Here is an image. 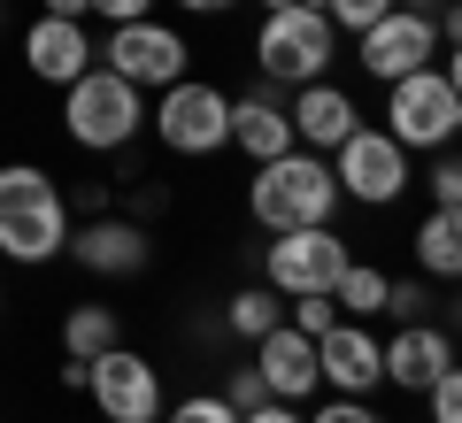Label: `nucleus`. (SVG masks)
Returning a JSON list of instances; mask_svg holds the SVG:
<instances>
[{
	"label": "nucleus",
	"instance_id": "4468645a",
	"mask_svg": "<svg viewBox=\"0 0 462 423\" xmlns=\"http://www.w3.org/2000/svg\"><path fill=\"white\" fill-rule=\"evenodd\" d=\"M378 370H385V385H401V392H424L431 377H447L455 370V339H447L439 324H401L393 339H378Z\"/></svg>",
	"mask_w": 462,
	"mask_h": 423
},
{
	"label": "nucleus",
	"instance_id": "f8f14e48",
	"mask_svg": "<svg viewBox=\"0 0 462 423\" xmlns=\"http://www.w3.org/2000/svg\"><path fill=\"white\" fill-rule=\"evenodd\" d=\"M78 270L93 277H139L154 262V239L147 224H132V216H85V224H69V246H62Z\"/></svg>",
	"mask_w": 462,
	"mask_h": 423
},
{
	"label": "nucleus",
	"instance_id": "a878e982",
	"mask_svg": "<svg viewBox=\"0 0 462 423\" xmlns=\"http://www.w3.org/2000/svg\"><path fill=\"white\" fill-rule=\"evenodd\" d=\"M162 423H239V416H231L224 392H185L178 408H162Z\"/></svg>",
	"mask_w": 462,
	"mask_h": 423
},
{
	"label": "nucleus",
	"instance_id": "c756f323",
	"mask_svg": "<svg viewBox=\"0 0 462 423\" xmlns=\"http://www.w3.org/2000/svg\"><path fill=\"white\" fill-rule=\"evenodd\" d=\"M424 400H431V423H462V377L447 370V377H431L424 385Z\"/></svg>",
	"mask_w": 462,
	"mask_h": 423
},
{
	"label": "nucleus",
	"instance_id": "ddd939ff",
	"mask_svg": "<svg viewBox=\"0 0 462 423\" xmlns=\"http://www.w3.org/2000/svg\"><path fill=\"white\" fill-rule=\"evenodd\" d=\"M316 377H324L331 392H355V400H370V392L385 385V370H378V331L370 324H331L324 339H316Z\"/></svg>",
	"mask_w": 462,
	"mask_h": 423
},
{
	"label": "nucleus",
	"instance_id": "9d476101",
	"mask_svg": "<svg viewBox=\"0 0 462 423\" xmlns=\"http://www.w3.org/2000/svg\"><path fill=\"white\" fill-rule=\"evenodd\" d=\"M85 400L108 423H162V370H154L139 346L116 339L108 354L85 362Z\"/></svg>",
	"mask_w": 462,
	"mask_h": 423
},
{
	"label": "nucleus",
	"instance_id": "b1692460",
	"mask_svg": "<svg viewBox=\"0 0 462 423\" xmlns=\"http://www.w3.org/2000/svg\"><path fill=\"white\" fill-rule=\"evenodd\" d=\"M424 193H431V208H462V162H455V147H439V154H431Z\"/></svg>",
	"mask_w": 462,
	"mask_h": 423
},
{
	"label": "nucleus",
	"instance_id": "4be33fe9",
	"mask_svg": "<svg viewBox=\"0 0 462 423\" xmlns=\"http://www.w3.org/2000/svg\"><path fill=\"white\" fill-rule=\"evenodd\" d=\"M224 324H231V339H263V331H278L285 324V300L270 293V285H239V293H231V308H224Z\"/></svg>",
	"mask_w": 462,
	"mask_h": 423
},
{
	"label": "nucleus",
	"instance_id": "393cba45",
	"mask_svg": "<svg viewBox=\"0 0 462 423\" xmlns=\"http://www.w3.org/2000/svg\"><path fill=\"white\" fill-rule=\"evenodd\" d=\"M285 324L309 331V339H324V331L339 324V308H331V293H300V300H285Z\"/></svg>",
	"mask_w": 462,
	"mask_h": 423
},
{
	"label": "nucleus",
	"instance_id": "423d86ee",
	"mask_svg": "<svg viewBox=\"0 0 462 423\" xmlns=\"http://www.w3.org/2000/svg\"><path fill=\"white\" fill-rule=\"evenodd\" d=\"M331 54H339V32H331L324 8H270L263 32H254V69H263L270 85H316L331 69Z\"/></svg>",
	"mask_w": 462,
	"mask_h": 423
},
{
	"label": "nucleus",
	"instance_id": "2eb2a0df",
	"mask_svg": "<svg viewBox=\"0 0 462 423\" xmlns=\"http://www.w3.org/2000/svg\"><path fill=\"white\" fill-rule=\"evenodd\" d=\"M285 124H293V147L331 154L346 131L363 124V108H355V93H339L331 78H316V85H293V100H285Z\"/></svg>",
	"mask_w": 462,
	"mask_h": 423
},
{
	"label": "nucleus",
	"instance_id": "f704fd0d",
	"mask_svg": "<svg viewBox=\"0 0 462 423\" xmlns=\"http://www.w3.org/2000/svg\"><path fill=\"white\" fill-rule=\"evenodd\" d=\"M270 8H293V0H263V16H270Z\"/></svg>",
	"mask_w": 462,
	"mask_h": 423
},
{
	"label": "nucleus",
	"instance_id": "f03ea898",
	"mask_svg": "<svg viewBox=\"0 0 462 423\" xmlns=\"http://www.w3.org/2000/svg\"><path fill=\"white\" fill-rule=\"evenodd\" d=\"M247 216L263 231H300V224H331L339 216V185H331V162L309 147L278 154V162H254L247 185Z\"/></svg>",
	"mask_w": 462,
	"mask_h": 423
},
{
	"label": "nucleus",
	"instance_id": "0eeeda50",
	"mask_svg": "<svg viewBox=\"0 0 462 423\" xmlns=\"http://www.w3.org/2000/svg\"><path fill=\"white\" fill-rule=\"evenodd\" d=\"M324 162H331L339 200H355V208H393V200L409 193V147H401L385 124H355Z\"/></svg>",
	"mask_w": 462,
	"mask_h": 423
},
{
	"label": "nucleus",
	"instance_id": "1a4fd4ad",
	"mask_svg": "<svg viewBox=\"0 0 462 423\" xmlns=\"http://www.w3.org/2000/svg\"><path fill=\"white\" fill-rule=\"evenodd\" d=\"M346 239L331 224H300V231H270V246H263V285L278 300H300V293H331L339 285V270H346Z\"/></svg>",
	"mask_w": 462,
	"mask_h": 423
},
{
	"label": "nucleus",
	"instance_id": "39448f33",
	"mask_svg": "<svg viewBox=\"0 0 462 423\" xmlns=\"http://www.w3.org/2000/svg\"><path fill=\"white\" fill-rule=\"evenodd\" d=\"M147 131L162 139L170 154H185V162H208V154L231 147V93L208 85V78H178V85L154 93Z\"/></svg>",
	"mask_w": 462,
	"mask_h": 423
},
{
	"label": "nucleus",
	"instance_id": "aec40b11",
	"mask_svg": "<svg viewBox=\"0 0 462 423\" xmlns=\"http://www.w3.org/2000/svg\"><path fill=\"white\" fill-rule=\"evenodd\" d=\"M416 262H424L431 277L462 270V208H431L424 224H416Z\"/></svg>",
	"mask_w": 462,
	"mask_h": 423
},
{
	"label": "nucleus",
	"instance_id": "9b49d317",
	"mask_svg": "<svg viewBox=\"0 0 462 423\" xmlns=\"http://www.w3.org/2000/svg\"><path fill=\"white\" fill-rule=\"evenodd\" d=\"M355 62L370 69L378 85H393V78H409V69H431L439 62V16H424V8H385L370 32H355Z\"/></svg>",
	"mask_w": 462,
	"mask_h": 423
},
{
	"label": "nucleus",
	"instance_id": "f3484780",
	"mask_svg": "<svg viewBox=\"0 0 462 423\" xmlns=\"http://www.w3.org/2000/svg\"><path fill=\"white\" fill-rule=\"evenodd\" d=\"M254 370H263L270 400H309V392H324V377H316V339L293 331V324H278V331L254 339Z\"/></svg>",
	"mask_w": 462,
	"mask_h": 423
},
{
	"label": "nucleus",
	"instance_id": "c85d7f7f",
	"mask_svg": "<svg viewBox=\"0 0 462 423\" xmlns=\"http://www.w3.org/2000/svg\"><path fill=\"white\" fill-rule=\"evenodd\" d=\"M309 423H385V416H378V408H370V400H355V392H331V400L316 408Z\"/></svg>",
	"mask_w": 462,
	"mask_h": 423
},
{
	"label": "nucleus",
	"instance_id": "cd10ccee",
	"mask_svg": "<svg viewBox=\"0 0 462 423\" xmlns=\"http://www.w3.org/2000/svg\"><path fill=\"white\" fill-rule=\"evenodd\" d=\"M224 400H231V416H247V408H263V400H270L263 370H254V362H247V370H231V377H224Z\"/></svg>",
	"mask_w": 462,
	"mask_h": 423
},
{
	"label": "nucleus",
	"instance_id": "72a5a7b5",
	"mask_svg": "<svg viewBox=\"0 0 462 423\" xmlns=\"http://www.w3.org/2000/svg\"><path fill=\"white\" fill-rule=\"evenodd\" d=\"M185 16H224V8H239V0H178Z\"/></svg>",
	"mask_w": 462,
	"mask_h": 423
},
{
	"label": "nucleus",
	"instance_id": "6ab92c4d",
	"mask_svg": "<svg viewBox=\"0 0 462 423\" xmlns=\"http://www.w3.org/2000/svg\"><path fill=\"white\" fill-rule=\"evenodd\" d=\"M116 339H124V316H116L108 300H78V308L62 316V354H69V362H93V354H108Z\"/></svg>",
	"mask_w": 462,
	"mask_h": 423
},
{
	"label": "nucleus",
	"instance_id": "6e6552de",
	"mask_svg": "<svg viewBox=\"0 0 462 423\" xmlns=\"http://www.w3.org/2000/svg\"><path fill=\"white\" fill-rule=\"evenodd\" d=\"M93 62L116 69L124 85H139V93H162V85L193 78V47H185V32H170L162 16L108 23V47H93Z\"/></svg>",
	"mask_w": 462,
	"mask_h": 423
},
{
	"label": "nucleus",
	"instance_id": "dca6fc26",
	"mask_svg": "<svg viewBox=\"0 0 462 423\" xmlns=\"http://www.w3.org/2000/svg\"><path fill=\"white\" fill-rule=\"evenodd\" d=\"M23 69H32L39 85H54V93H62L69 78H85V69H93V23L39 16L32 32H23Z\"/></svg>",
	"mask_w": 462,
	"mask_h": 423
},
{
	"label": "nucleus",
	"instance_id": "2f4dec72",
	"mask_svg": "<svg viewBox=\"0 0 462 423\" xmlns=\"http://www.w3.org/2000/svg\"><path fill=\"white\" fill-rule=\"evenodd\" d=\"M239 423H309V416H300V400H263V408H247Z\"/></svg>",
	"mask_w": 462,
	"mask_h": 423
},
{
	"label": "nucleus",
	"instance_id": "7c9ffc66",
	"mask_svg": "<svg viewBox=\"0 0 462 423\" xmlns=\"http://www.w3.org/2000/svg\"><path fill=\"white\" fill-rule=\"evenodd\" d=\"M93 16L100 23H139V16H154V0H93Z\"/></svg>",
	"mask_w": 462,
	"mask_h": 423
},
{
	"label": "nucleus",
	"instance_id": "c9c22d12",
	"mask_svg": "<svg viewBox=\"0 0 462 423\" xmlns=\"http://www.w3.org/2000/svg\"><path fill=\"white\" fill-rule=\"evenodd\" d=\"M0 23H8V0H0Z\"/></svg>",
	"mask_w": 462,
	"mask_h": 423
},
{
	"label": "nucleus",
	"instance_id": "7ed1b4c3",
	"mask_svg": "<svg viewBox=\"0 0 462 423\" xmlns=\"http://www.w3.org/2000/svg\"><path fill=\"white\" fill-rule=\"evenodd\" d=\"M62 131H69V147H85V154H124L147 131V93L93 62L85 78L62 85Z\"/></svg>",
	"mask_w": 462,
	"mask_h": 423
},
{
	"label": "nucleus",
	"instance_id": "bb28decb",
	"mask_svg": "<svg viewBox=\"0 0 462 423\" xmlns=\"http://www.w3.org/2000/svg\"><path fill=\"white\" fill-rule=\"evenodd\" d=\"M385 8H393V0H324L331 32H370V23H378Z\"/></svg>",
	"mask_w": 462,
	"mask_h": 423
},
{
	"label": "nucleus",
	"instance_id": "473e14b6",
	"mask_svg": "<svg viewBox=\"0 0 462 423\" xmlns=\"http://www.w3.org/2000/svg\"><path fill=\"white\" fill-rule=\"evenodd\" d=\"M39 16H69V23H93V0H39Z\"/></svg>",
	"mask_w": 462,
	"mask_h": 423
},
{
	"label": "nucleus",
	"instance_id": "5701e85b",
	"mask_svg": "<svg viewBox=\"0 0 462 423\" xmlns=\"http://www.w3.org/2000/svg\"><path fill=\"white\" fill-rule=\"evenodd\" d=\"M378 316H393V324H424L431 316V293L416 285V277H385V308Z\"/></svg>",
	"mask_w": 462,
	"mask_h": 423
},
{
	"label": "nucleus",
	"instance_id": "a211bd4d",
	"mask_svg": "<svg viewBox=\"0 0 462 423\" xmlns=\"http://www.w3.org/2000/svg\"><path fill=\"white\" fill-rule=\"evenodd\" d=\"M231 147L247 154V162H278V154H293V124H285L278 85H263V93H239V100H231Z\"/></svg>",
	"mask_w": 462,
	"mask_h": 423
},
{
	"label": "nucleus",
	"instance_id": "412c9836",
	"mask_svg": "<svg viewBox=\"0 0 462 423\" xmlns=\"http://www.w3.org/2000/svg\"><path fill=\"white\" fill-rule=\"evenodd\" d=\"M331 308H339L346 324H370V316L385 308V270H370V262H346L339 285H331Z\"/></svg>",
	"mask_w": 462,
	"mask_h": 423
},
{
	"label": "nucleus",
	"instance_id": "f257e3e1",
	"mask_svg": "<svg viewBox=\"0 0 462 423\" xmlns=\"http://www.w3.org/2000/svg\"><path fill=\"white\" fill-rule=\"evenodd\" d=\"M69 246V200L39 162H0V254L39 270Z\"/></svg>",
	"mask_w": 462,
	"mask_h": 423
},
{
	"label": "nucleus",
	"instance_id": "20e7f679",
	"mask_svg": "<svg viewBox=\"0 0 462 423\" xmlns=\"http://www.w3.org/2000/svg\"><path fill=\"white\" fill-rule=\"evenodd\" d=\"M385 131H393L409 154L455 147V131H462V78H455V62L409 69V78L385 85Z\"/></svg>",
	"mask_w": 462,
	"mask_h": 423
}]
</instances>
